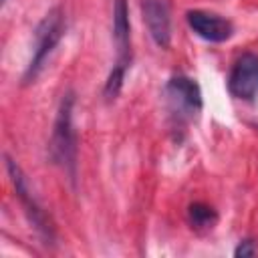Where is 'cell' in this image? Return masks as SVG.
Returning a JSON list of instances; mask_svg holds the SVG:
<instances>
[{"instance_id":"cell-1","label":"cell","mask_w":258,"mask_h":258,"mask_svg":"<svg viewBox=\"0 0 258 258\" xmlns=\"http://www.w3.org/2000/svg\"><path fill=\"white\" fill-rule=\"evenodd\" d=\"M73 105L75 95L69 91L62 95L54 129H52V141H50V155L56 163H60L71 177H75V165H77V137L73 129Z\"/></svg>"},{"instance_id":"cell-2","label":"cell","mask_w":258,"mask_h":258,"mask_svg":"<svg viewBox=\"0 0 258 258\" xmlns=\"http://www.w3.org/2000/svg\"><path fill=\"white\" fill-rule=\"evenodd\" d=\"M64 32V18L60 8H52L36 26V48L30 58V64L24 73V83H30L36 79L38 71L42 69L46 56L52 52V48L58 44L60 36Z\"/></svg>"},{"instance_id":"cell-3","label":"cell","mask_w":258,"mask_h":258,"mask_svg":"<svg viewBox=\"0 0 258 258\" xmlns=\"http://www.w3.org/2000/svg\"><path fill=\"white\" fill-rule=\"evenodd\" d=\"M6 169H8L10 181H12V185H14V191H16V196L20 198V202H22V206H24V212H26L30 224L36 228V232H38L44 240H52L54 232H52L50 220L46 218V214L42 212V208H40V206L36 204V200L32 198L22 169H20V167L16 165V161H12L8 155H6Z\"/></svg>"},{"instance_id":"cell-4","label":"cell","mask_w":258,"mask_h":258,"mask_svg":"<svg viewBox=\"0 0 258 258\" xmlns=\"http://www.w3.org/2000/svg\"><path fill=\"white\" fill-rule=\"evenodd\" d=\"M230 93L238 99H246L250 101L256 91H258V56L252 52L242 54L232 73H230V81H228Z\"/></svg>"},{"instance_id":"cell-5","label":"cell","mask_w":258,"mask_h":258,"mask_svg":"<svg viewBox=\"0 0 258 258\" xmlns=\"http://www.w3.org/2000/svg\"><path fill=\"white\" fill-rule=\"evenodd\" d=\"M187 24L198 36H202L210 42H224L232 36V24L226 18L212 14V12L189 10L187 12Z\"/></svg>"},{"instance_id":"cell-6","label":"cell","mask_w":258,"mask_h":258,"mask_svg":"<svg viewBox=\"0 0 258 258\" xmlns=\"http://www.w3.org/2000/svg\"><path fill=\"white\" fill-rule=\"evenodd\" d=\"M141 10H143V20L147 24V30L155 40V44L161 48H167L171 40V24H169V14L165 4L159 0H143Z\"/></svg>"},{"instance_id":"cell-7","label":"cell","mask_w":258,"mask_h":258,"mask_svg":"<svg viewBox=\"0 0 258 258\" xmlns=\"http://www.w3.org/2000/svg\"><path fill=\"white\" fill-rule=\"evenodd\" d=\"M113 30H115V42H117V50H119V64H127L129 62V8H127V0H115Z\"/></svg>"},{"instance_id":"cell-8","label":"cell","mask_w":258,"mask_h":258,"mask_svg":"<svg viewBox=\"0 0 258 258\" xmlns=\"http://www.w3.org/2000/svg\"><path fill=\"white\" fill-rule=\"evenodd\" d=\"M167 91L185 109H189V111L202 109V91L196 81H191L187 77H173L167 85Z\"/></svg>"},{"instance_id":"cell-9","label":"cell","mask_w":258,"mask_h":258,"mask_svg":"<svg viewBox=\"0 0 258 258\" xmlns=\"http://www.w3.org/2000/svg\"><path fill=\"white\" fill-rule=\"evenodd\" d=\"M187 220H189L191 228H196V230H210L216 224L218 216H216L214 208L198 202V204H191L187 208Z\"/></svg>"},{"instance_id":"cell-10","label":"cell","mask_w":258,"mask_h":258,"mask_svg":"<svg viewBox=\"0 0 258 258\" xmlns=\"http://www.w3.org/2000/svg\"><path fill=\"white\" fill-rule=\"evenodd\" d=\"M123 75H125V64H119V67H115L111 71V75H109V79L105 83V99L107 101L117 99V95H119V91L123 87Z\"/></svg>"},{"instance_id":"cell-11","label":"cell","mask_w":258,"mask_h":258,"mask_svg":"<svg viewBox=\"0 0 258 258\" xmlns=\"http://www.w3.org/2000/svg\"><path fill=\"white\" fill-rule=\"evenodd\" d=\"M256 252H258V248L254 246V242H252V240H244V242L234 250V256H236V258H250V256H256Z\"/></svg>"}]
</instances>
